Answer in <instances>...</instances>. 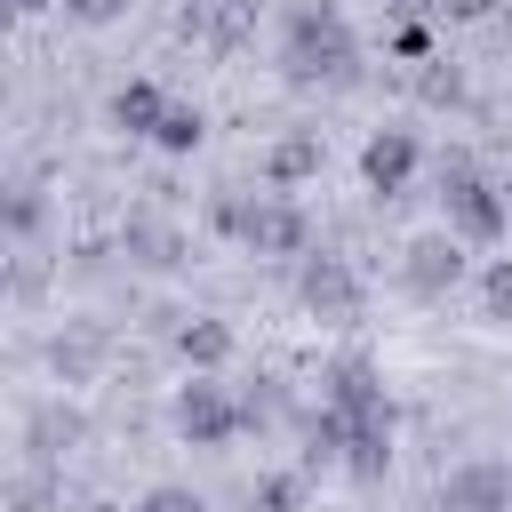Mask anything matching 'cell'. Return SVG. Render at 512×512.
I'll return each instance as SVG.
<instances>
[{"instance_id": "cell-1", "label": "cell", "mask_w": 512, "mask_h": 512, "mask_svg": "<svg viewBox=\"0 0 512 512\" xmlns=\"http://www.w3.org/2000/svg\"><path fill=\"white\" fill-rule=\"evenodd\" d=\"M288 56H296V72H344V24L328 16V8H304L296 16V32H288Z\"/></svg>"}, {"instance_id": "cell-2", "label": "cell", "mask_w": 512, "mask_h": 512, "mask_svg": "<svg viewBox=\"0 0 512 512\" xmlns=\"http://www.w3.org/2000/svg\"><path fill=\"white\" fill-rule=\"evenodd\" d=\"M440 504L448 512H504L512 504V464H464V472H448Z\"/></svg>"}, {"instance_id": "cell-3", "label": "cell", "mask_w": 512, "mask_h": 512, "mask_svg": "<svg viewBox=\"0 0 512 512\" xmlns=\"http://www.w3.org/2000/svg\"><path fill=\"white\" fill-rule=\"evenodd\" d=\"M448 224H456L464 240H496V232H504V200L456 168V184H448Z\"/></svg>"}, {"instance_id": "cell-4", "label": "cell", "mask_w": 512, "mask_h": 512, "mask_svg": "<svg viewBox=\"0 0 512 512\" xmlns=\"http://www.w3.org/2000/svg\"><path fill=\"white\" fill-rule=\"evenodd\" d=\"M224 224L240 240H256V248H296L304 240V216L296 208H224Z\"/></svg>"}, {"instance_id": "cell-5", "label": "cell", "mask_w": 512, "mask_h": 512, "mask_svg": "<svg viewBox=\"0 0 512 512\" xmlns=\"http://www.w3.org/2000/svg\"><path fill=\"white\" fill-rule=\"evenodd\" d=\"M176 424H184L192 440H224V432H232L240 416H232V400H224L216 384H192V392L176 400Z\"/></svg>"}, {"instance_id": "cell-6", "label": "cell", "mask_w": 512, "mask_h": 512, "mask_svg": "<svg viewBox=\"0 0 512 512\" xmlns=\"http://www.w3.org/2000/svg\"><path fill=\"white\" fill-rule=\"evenodd\" d=\"M448 280H456V240H416L408 248V288L416 296H440Z\"/></svg>"}, {"instance_id": "cell-7", "label": "cell", "mask_w": 512, "mask_h": 512, "mask_svg": "<svg viewBox=\"0 0 512 512\" xmlns=\"http://www.w3.org/2000/svg\"><path fill=\"white\" fill-rule=\"evenodd\" d=\"M408 160H416V144H408V136L392 128V136H376V144H368V160H360V168H368V184H376V192H400Z\"/></svg>"}, {"instance_id": "cell-8", "label": "cell", "mask_w": 512, "mask_h": 512, "mask_svg": "<svg viewBox=\"0 0 512 512\" xmlns=\"http://www.w3.org/2000/svg\"><path fill=\"white\" fill-rule=\"evenodd\" d=\"M120 120H128V128H152V136H160V120H168V104H160V88H152V80H136V88H120Z\"/></svg>"}, {"instance_id": "cell-9", "label": "cell", "mask_w": 512, "mask_h": 512, "mask_svg": "<svg viewBox=\"0 0 512 512\" xmlns=\"http://www.w3.org/2000/svg\"><path fill=\"white\" fill-rule=\"evenodd\" d=\"M304 296H312L320 312H344V304H352V280H344L336 264H312V272H304Z\"/></svg>"}, {"instance_id": "cell-10", "label": "cell", "mask_w": 512, "mask_h": 512, "mask_svg": "<svg viewBox=\"0 0 512 512\" xmlns=\"http://www.w3.org/2000/svg\"><path fill=\"white\" fill-rule=\"evenodd\" d=\"M224 344H232V336H224L216 320H200V328H184V360H224Z\"/></svg>"}, {"instance_id": "cell-11", "label": "cell", "mask_w": 512, "mask_h": 512, "mask_svg": "<svg viewBox=\"0 0 512 512\" xmlns=\"http://www.w3.org/2000/svg\"><path fill=\"white\" fill-rule=\"evenodd\" d=\"M312 160H320V152H312V144H304V136H296V144H280V152H272V176H280V184H288V176H304V168H312Z\"/></svg>"}, {"instance_id": "cell-12", "label": "cell", "mask_w": 512, "mask_h": 512, "mask_svg": "<svg viewBox=\"0 0 512 512\" xmlns=\"http://www.w3.org/2000/svg\"><path fill=\"white\" fill-rule=\"evenodd\" d=\"M64 8H72V16H80V24H112V16H120V8H128V0H64Z\"/></svg>"}, {"instance_id": "cell-13", "label": "cell", "mask_w": 512, "mask_h": 512, "mask_svg": "<svg viewBox=\"0 0 512 512\" xmlns=\"http://www.w3.org/2000/svg\"><path fill=\"white\" fill-rule=\"evenodd\" d=\"M256 504H264V512H288V504H296V480H264Z\"/></svg>"}, {"instance_id": "cell-14", "label": "cell", "mask_w": 512, "mask_h": 512, "mask_svg": "<svg viewBox=\"0 0 512 512\" xmlns=\"http://www.w3.org/2000/svg\"><path fill=\"white\" fill-rule=\"evenodd\" d=\"M488 304H496V312H512V264H496V272H488Z\"/></svg>"}, {"instance_id": "cell-15", "label": "cell", "mask_w": 512, "mask_h": 512, "mask_svg": "<svg viewBox=\"0 0 512 512\" xmlns=\"http://www.w3.org/2000/svg\"><path fill=\"white\" fill-rule=\"evenodd\" d=\"M144 512H192V504H184V496H152Z\"/></svg>"}, {"instance_id": "cell-16", "label": "cell", "mask_w": 512, "mask_h": 512, "mask_svg": "<svg viewBox=\"0 0 512 512\" xmlns=\"http://www.w3.org/2000/svg\"><path fill=\"white\" fill-rule=\"evenodd\" d=\"M16 8H24V16H32V8H48V0H16Z\"/></svg>"}]
</instances>
